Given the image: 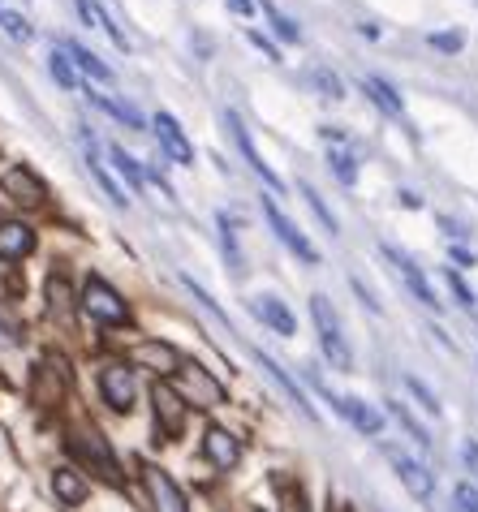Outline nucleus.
Returning a JSON list of instances; mask_svg holds the SVG:
<instances>
[{
	"label": "nucleus",
	"mask_w": 478,
	"mask_h": 512,
	"mask_svg": "<svg viewBox=\"0 0 478 512\" xmlns=\"http://www.w3.org/2000/svg\"><path fill=\"white\" fill-rule=\"evenodd\" d=\"M311 319H315V332H319V345H323V358L332 362V371H354V349L345 340V327L341 315L332 310V302L323 293L311 297Z\"/></svg>",
	"instance_id": "nucleus-1"
},
{
	"label": "nucleus",
	"mask_w": 478,
	"mask_h": 512,
	"mask_svg": "<svg viewBox=\"0 0 478 512\" xmlns=\"http://www.w3.org/2000/svg\"><path fill=\"white\" fill-rule=\"evenodd\" d=\"M82 310H87L95 323H125L130 319V302L100 276H87V284H82Z\"/></svg>",
	"instance_id": "nucleus-2"
},
{
	"label": "nucleus",
	"mask_w": 478,
	"mask_h": 512,
	"mask_svg": "<svg viewBox=\"0 0 478 512\" xmlns=\"http://www.w3.org/2000/svg\"><path fill=\"white\" fill-rule=\"evenodd\" d=\"M181 401H194V409H216L224 401V383L212 379V371H203L199 362H181Z\"/></svg>",
	"instance_id": "nucleus-3"
},
{
	"label": "nucleus",
	"mask_w": 478,
	"mask_h": 512,
	"mask_svg": "<svg viewBox=\"0 0 478 512\" xmlns=\"http://www.w3.org/2000/svg\"><path fill=\"white\" fill-rule=\"evenodd\" d=\"M263 220L272 224V233L280 237V246H285V250H293L302 263H319V250L311 246V241H306V233L298 229V224H293L285 211L276 207V198H263Z\"/></svg>",
	"instance_id": "nucleus-4"
},
{
	"label": "nucleus",
	"mask_w": 478,
	"mask_h": 512,
	"mask_svg": "<svg viewBox=\"0 0 478 512\" xmlns=\"http://www.w3.org/2000/svg\"><path fill=\"white\" fill-rule=\"evenodd\" d=\"M100 396L108 401V409H117V414H130L134 396H138V379H134L130 366L108 362L104 371H100Z\"/></svg>",
	"instance_id": "nucleus-5"
},
{
	"label": "nucleus",
	"mask_w": 478,
	"mask_h": 512,
	"mask_svg": "<svg viewBox=\"0 0 478 512\" xmlns=\"http://www.w3.org/2000/svg\"><path fill=\"white\" fill-rule=\"evenodd\" d=\"M388 461H392V469H397L401 487L410 491L418 504H431L435 500V474H431L423 461H414L410 452H397V448H388Z\"/></svg>",
	"instance_id": "nucleus-6"
},
{
	"label": "nucleus",
	"mask_w": 478,
	"mask_h": 512,
	"mask_svg": "<svg viewBox=\"0 0 478 512\" xmlns=\"http://www.w3.org/2000/svg\"><path fill=\"white\" fill-rule=\"evenodd\" d=\"M151 405H156V422H160V431L168 439H177L181 431H186L190 405L181 401V392L173 388V383H156V388H151Z\"/></svg>",
	"instance_id": "nucleus-7"
},
{
	"label": "nucleus",
	"mask_w": 478,
	"mask_h": 512,
	"mask_svg": "<svg viewBox=\"0 0 478 512\" xmlns=\"http://www.w3.org/2000/svg\"><path fill=\"white\" fill-rule=\"evenodd\" d=\"M379 250L388 254V263L397 267V276L405 280V289H410V293L418 297V302H423L427 310H440V297H435V289H431L427 276H423V267H418V263L410 259V254H401L397 246H388V241H384V246H379Z\"/></svg>",
	"instance_id": "nucleus-8"
},
{
	"label": "nucleus",
	"mask_w": 478,
	"mask_h": 512,
	"mask_svg": "<svg viewBox=\"0 0 478 512\" xmlns=\"http://www.w3.org/2000/svg\"><path fill=\"white\" fill-rule=\"evenodd\" d=\"M224 125H229V134H233V142H237V151H242V155H246L250 173H255V177H263V186H267V190H272V194H280V190H285V181H280V177L272 173V168H267V164H263V155H259V147H255V142H250V134H246V125H242V121H237V112H224Z\"/></svg>",
	"instance_id": "nucleus-9"
},
{
	"label": "nucleus",
	"mask_w": 478,
	"mask_h": 512,
	"mask_svg": "<svg viewBox=\"0 0 478 512\" xmlns=\"http://www.w3.org/2000/svg\"><path fill=\"white\" fill-rule=\"evenodd\" d=\"M0 190H5L18 207H44L48 203V186L31 173V168H22V164L9 168V173L0 177Z\"/></svg>",
	"instance_id": "nucleus-10"
},
{
	"label": "nucleus",
	"mask_w": 478,
	"mask_h": 512,
	"mask_svg": "<svg viewBox=\"0 0 478 512\" xmlns=\"http://www.w3.org/2000/svg\"><path fill=\"white\" fill-rule=\"evenodd\" d=\"M69 452H74V457H82V461H91L108 482H121V469H117V461H112V452H108V444H104L100 431H91V435H69Z\"/></svg>",
	"instance_id": "nucleus-11"
},
{
	"label": "nucleus",
	"mask_w": 478,
	"mask_h": 512,
	"mask_svg": "<svg viewBox=\"0 0 478 512\" xmlns=\"http://www.w3.org/2000/svg\"><path fill=\"white\" fill-rule=\"evenodd\" d=\"M156 138H160V147L173 155L177 164H186V168H194V147H190V138H186V130L177 125V117L173 112H156Z\"/></svg>",
	"instance_id": "nucleus-12"
},
{
	"label": "nucleus",
	"mask_w": 478,
	"mask_h": 512,
	"mask_svg": "<svg viewBox=\"0 0 478 512\" xmlns=\"http://www.w3.org/2000/svg\"><path fill=\"white\" fill-rule=\"evenodd\" d=\"M203 457L212 461L216 469H233L237 461H242V439H237L233 431H224V426H207V435H203Z\"/></svg>",
	"instance_id": "nucleus-13"
},
{
	"label": "nucleus",
	"mask_w": 478,
	"mask_h": 512,
	"mask_svg": "<svg viewBox=\"0 0 478 512\" xmlns=\"http://www.w3.org/2000/svg\"><path fill=\"white\" fill-rule=\"evenodd\" d=\"M143 478H147V491H151V504H156V512H190L186 495H181V487L173 482V474H164V469L151 465Z\"/></svg>",
	"instance_id": "nucleus-14"
},
{
	"label": "nucleus",
	"mask_w": 478,
	"mask_h": 512,
	"mask_svg": "<svg viewBox=\"0 0 478 512\" xmlns=\"http://www.w3.org/2000/svg\"><path fill=\"white\" fill-rule=\"evenodd\" d=\"M332 409H336L341 418H349V426H354V431H362V435H379V431H384V414H379L375 405L358 401V396H336Z\"/></svg>",
	"instance_id": "nucleus-15"
},
{
	"label": "nucleus",
	"mask_w": 478,
	"mask_h": 512,
	"mask_svg": "<svg viewBox=\"0 0 478 512\" xmlns=\"http://www.w3.org/2000/svg\"><path fill=\"white\" fill-rule=\"evenodd\" d=\"M130 362H134V366H151L156 375H177L181 353H177L173 345H160V340H143V345H134Z\"/></svg>",
	"instance_id": "nucleus-16"
},
{
	"label": "nucleus",
	"mask_w": 478,
	"mask_h": 512,
	"mask_svg": "<svg viewBox=\"0 0 478 512\" xmlns=\"http://www.w3.org/2000/svg\"><path fill=\"white\" fill-rule=\"evenodd\" d=\"M255 362L263 366V375H267V379H272V383H276V388H280V392H285V396H289V405H293V409H302V414H306V418H311V422H315V405H311V401H306V392H302V388H298V383H293V379L285 375V366H280L276 358H267V353H259V349H255Z\"/></svg>",
	"instance_id": "nucleus-17"
},
{
	"label": "nucleus",
	"mask_w": 478,
	"mask_h": 512,
	"mask_svg": "<svg viewBox=\"0 0 478 512\" xmlns=\"http://www.w3.org/2000/svg\"><path fill=\"white\" fill-rule=\"evenodd\" d=\"M31 250H35V233L22 220L0 224V259H26Z\"/></svg>",
	"instance_id": "nucleus-18"
},
{
	"label": "nucleus",
	"mask_w": 478,
	"mask_h": 512,
	"mask_svg": "<svg viewBox=\"0 0 478 512\" xmlns=\"http://www.w3.org/2000/svg\"><path fill=\"white\" fill-rule=\"evenodd\" d=\"M74 9H78V18L87 22V26H95V31H104V35H108V39H112V44H117L121 52H130V39H125V31H121V26L108 18V13H104L100 5H95V0H74Z\"/></svg>",
	"instance_id": "nucleus-19"
},
{
	"label": "nucleus",
	"mask_w": 478,
	"mask_h": 512,
	"mask_svg": "<svg viewBox=\"0 0 478 512\" xmlns=\"http://www.w3.org/2000/svg\"><path fill=\"white\" fill-rule=\"evenodd\" d=\"M255 319H263L272 332H280V336H293L298 332V323H293V315H289V306L280 302V297H255Z\"/></svg>",
	"instance_id": "nucleus-20"
},
{
	"label": "nucleus",
	"mask_w": 478,
	"mask_h": 512,
	"mask_svg": "<svg viewBox=\"0 0 478 512\" xmlns=\"http://www.w3.org/2000/svg\"><path fill=\"white\" fill-rule=\"evenodd\" d=\"M52 491H56V500L69 504V508H78V504L91 495L87 478H82L78 469H69V465H61V469H56V474H52Z\"/></svg>",
	"instance_id": "nucleus-21"
},
{
	"label": "nucleus",
	"mask_w": 478,
	"mask_h": 512,
	"mask_svg": "<svg viewBox=\"0 0 478 512\" xmlns=\"http://www.w3.org/2000/svg\"><path fill=\"white\" fill-rule=\"evenodd\" d=\"M362 91H367V99H371V104H375L379 112H388V117H392V121H405V104H401V95H397V91H392V87H388V82H384V78H375V74H367V78H362Z\"/></svg>",
	"instance_id": "nucleus-22"
},
{
	"label": "nucleus",
	"mask_w": 478,
	"mask_h": 512,
	"mask_svg": "<svg viewBox=\"0 0 478 512\" xmlns=\"http://www.w3.org/2000/svg\"><path fill=\"white\" fill-rule=\"evenodd\" d=\"M65 56H69V61H74V69H82L87 78H95V82H112V69H108L91 48H82V44H74V39H69V44H65Z\"/></svg>",
	"instance_id": "nucleus-23"
},
{
	"label": "nucleus",
	"mask_w": 478,
	"mask_h": 512,
	"mask_svg": "<svg viewBox=\"0 0 478 512\" xmlns=\"http://www.w3.org/2000/svg\"><path fill=\"white\" fill-rule=\"evenodd\" d=\"M87 99H91V104H100V108L108 112V117H117V121H125V125H130V130H143V112H138L134 104H125V99H112V95H100V91H91V87H87Z\"/></svg>",
	"instance_id": "nucleus-24"
},
{
	"label": "nucleus",
	"mask_w": 478,
	"mask_h": 512,
	"mask_svg": "<svg viewBox=\"0 0 478 512\" xmlns=\"http://www.w3.org/2000/svg\"><path fill=\"white\" fill-rule=\"evenodd\" d=\"M108 160H112V168H117V173L134 186V194H143L147 177H143V164H138L134 155H125V147H108Z\"/></svg>",
	"instance_id": "nucleus-25"
},
{
	"label": "nucleus",
	"mask_w": 478,
	"mask_h": 512,
	"mask_svg": "<svg viewBox=\"0 0 478 512\" xmlns=\"http://www.w3.org/2000/svg\"><path fill=\"white\" fill-rule=\"evenodd\" d=\"M255 5L267 13V22H272V31H276V39H285V44H302V31H298V22L293 18H285L272 0H255Z\"/></svg>",
	"instance_id": "nucleus-26"
},
{
	"label": "nucleus",
	"mask_w": 478,
	"mask_h": 512,
	"mask_svg": "<svg viewBox=\"0 0 478 512\" xmlns=\"http://www.w3.org/2000/svg\"><path fill=\"white\" fill-rule=\"evenodd\" d=\"M48 74L61 82L65 91H78V69H74V61L65 56V48H52V56H48Z\"/></svg>",
	"instance_id": "nucleus-27"
},
{
	"label": "nucleus",
	"mask_w": 478,
	"mask_h": 512,
	"mask_svg": "<svg viewBox=\"0 0 478 512\" xmlns=\"http://www.w3.org/2000/svg\"><path fill=\"white\" fill-rule=\"evenodd\" d=\"M298 194L306 198V207H311L315 216H319V224H323V229H328V233H336V229H341V224H336V216L328 211V203H323V198H319V190L311 186V181H298Z\"/></svg>",
	"instance_id": "nucleus-28"
},
{
	"label": "nucleus",
	"mask_w": 478,
	"mask_h": 512,
	"mask_svg": "<svg viewBox=\"0 0 478 512\" xmlns=\"http://www.w3.org/2000/svg\"><path fill=\"white\" fill-rule=\"evenodd\" d=\"M87 168H91V177L100 181V190L112 198V203H117V207H125V203H130V198H125V190H121L117 181H112V177L104 173V168H100V160H95V151H91V147H87Z\"/></svg>",
	"instance_id": "nucleus-29"
},
{
	"label": "nucleus",
	"mask_w": 478,
	"mask_h": 512,
	"mask_svg": "<svg viewBox=\"0 0 478 512\" xmlns=\"http://www.w3.org/2000/svg\"><path fill=\"white\" fill-rule=\"evenodd\" d=\"M388 405H392V418H397V422L405 426V431H410V439H414V444H418V448H431V435L423 431V426H418V418L410 414V409H405L401 401H388Z\"/></svg>",
	"instance_id": "nucleus-30"
},
{
	"label": "nucleus",
	"mask_w": 478,
	"mask_h": 512,
	"mask_svg": "<svg viewBox=\"0 0 478 512\" xmlns=\"http://www.w3.org/2000/svg\"><path fill=\"white\" fill-rule=\"evenodd\" d=\"M328 168L336 173L341 186H354V181H358V164H354V155H349V151H328Z\"/></svg>",
	"instance_id": "nucleus-31"
},
{
	"label": "nucleus",
	"mask_w": 478,
	"mask_h": 512,
	"mask_svg": "<svg viewBox=\"0 0 478 512\" xmlns=\"http://www.w3.org/2000/svg\"><path fill=\"white\" fill-rule=\"evenodd\" d=\"M69 302H74V297H69V284L61 276H52L48 280V306H52V315L56 319H69Z\"/></svg>",
	"instance_id": "nucleus-32"
},
{
	"label": "nucleus",
	"mask_w": 478,
	"mask_h": 512,
	"mask_svg": "<svg viewBox=\"0 0 478 512\" xmlns=\"http://www.w3.org/2000/svg\"><path fill=\"white\" fill-rule=\"evenodd\" d=\"M311 87L323 95V99H341L345 87H341V78L332 74V69H311Z\"/></svg>",
	"instance_id": "nucleus-33"
},
{
	"label": "nucleus",
	"mask_w": 478,
	"mask_h": 512,
	"mask_svg": "<svg viewBox=\"0 0 478 512\" xmlns=\"http://www.w3.org/2000/svg\"><path fill=\"white\" fill-rule=\"evenodd\" d=\"M0 26H5V31H9V39H18V44H26V39H31V22H26L22 18V13H0Z\"/></svg>",
	"instance_id": "nucleus-34"
},
{
	"label": "nucleus",
	"mask_w": 478,
	"mask_h": 512,
	"mask_svg": "<svg viewBox=\"0 0 478 512\" xmlns=\"http://www.w3.org/2000/svg\"><path fill=\"white\" fill-rule=\"evenodd\" d=\"M444 276H448V289H453V293H457V302H461V306H466V310H474V293H470V284H466V280H461L457 272H444Z\"/></svg>",
	"instance_id": "nucleus-35"
},
{
	"label": "nucleus",
	"mask_w": 478,
	"mask_h": 512,
	"mask_svg": "<svg viewBox=\"0 0 478 512\" xmlns=\"http://www.w3.org/2000/svg\"><path fill=\"white\" fill-rule=\"evenodd\" d=\"M457 512H478V491L470 487V482L457 487Z\"/></svg>",
	"instance_id": "nucleus-36"
},
{
	"label": "nucleus",
	"mask_w": 478,
	"mask_h": 512,
	"mask_svg": "<svg viewBox=\"0 0 478 512\" xmlns=\"http://www.w3.org/2000/svg\"><path fill=\"white\" fill-rule=\"evenodd\" d=\"M246 39H250V44H255V48L267 56V61H276V65H280V52H276V44H272V39H267V35H259V31H246Z\"/></svg>",
	"instance_id": "nucleus-37"
},
{
	"label": "nucleus",
	"mask_w": 478,
	"mask_h": 512,
	"mask_svg": "<svg viewBox=\"0 0 478 512\" xmlns=\"http://www.w3.org/2000/svg\"><path fill=\"white\" fill-rule=\"evenodd\" d=\"M405 383H410V392L418 396V401H423V409H427V414H440V401H435V396L423 388V383H418V379H405Z\"/></svg>",
	"instance_id": "nucleus-38"
},
{
	"label": "nucleus",
	"mask_w": 478,
	"mask_h": 512,
	"mask_svg": "<svg viewBox=\"0 0 478 512\" xmlns=\"http://www.w3.org/2000/svg\"><path fill=\"white\" fill-rule=\"evenodd\" d=\"M431 48H440V52H457V48H461V35H431Z\"/></svg>",
	"instance_id": "nucleus-39"
},
{
	"label": "nucleus",
	"mask_w": 478,
	"mask_h": 512,
	"mask_svg": "<svg viewBox=\"0 0 478 512\" xmlns=\"http://www.w3.org/2000/svg\"><path fill=\"white\" fill-rule=\"evenodd\" d=\"M461 457H466V465L474 469V474H478V444H474V439H470V444L466 448H461Z\"/></svg>",
	"instance_id": "nucleus-40"
},
{
	"label": "nucleus",
	"mask_w": 478,
	"mask_h": 512,
	"mask_svg": "<svg viewBox=\"0 0 478 512\" xmlns=\"http://www.w3.org/2000/svg\"><path fill=\"white\" fill-rule=\"evenodd\" d=\"M224 5H229L233 13H242V18H246V13H250V9H255V0H224Z\"/></svg>",
	"instance_id": "nucleus-41"
},
{
	"label": "nucleus",
	"mask_w": 478,
	"mask_h": 512,
	"mask_svg": "<svg viewBox=\"0 0 478 512\" xmlns=\"http://www.w3.org/2000/svg\"><path fill=\"white\" fill-rule=\"evenodd\" d=\"M5 345H13V336L5 332V327H0V349H5Z\"/></svg>",
	"instance_id": "nucleus-42"
},
{
	"label": "nucleus",
	"mask_w": 478,
	"mask_h": 512,
	"mask_svg": "<svg viewBox=\"0 0 478 512\" xmlns=\"http://www.w3.org/2000/svg\"><path fill=\"white\" fill-rule=\"evenodd\" d=\"M0 13H5V9H0Z\"/></svg>",
	"instance_id": "nucleus-43"
}]
</instances>
